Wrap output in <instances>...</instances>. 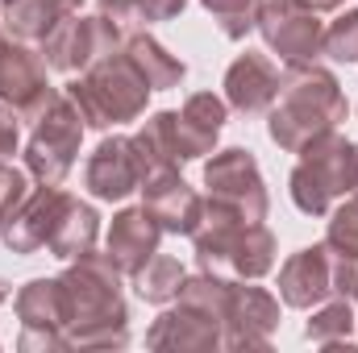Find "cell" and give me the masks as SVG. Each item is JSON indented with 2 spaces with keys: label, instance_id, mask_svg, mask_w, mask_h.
<instances>
[{
  "label": "cell",
  "instance_id": "3",
  "mask_svg": "<svg viewBox=\"0 0 358 353\" xmlns=\"http://www.w3.org/2000/svg\"><path fill=\"white\" fill-rule=\"evenodd\" d=\"M13 142H17V129H13V121L0 112V150H8Z\"/></svg>",
  "mask_w": 358,
  "mask_h": 353
},
{
  "label": "cell",
  "instance_id": "2",
  "mask_svg": "<svg viewBox=\"0 0 358 353\" xmlns=\"http://www.w3.org/2000/svg\"><path fill=\"white\" fill-rule=\"evenodd\" d=\"M329 50H334V59H358V13L350 17V29L342 25V29L329 38Z\"/></svg>",
  "mask_w": 358,
  "mask_h": 353
},
{
  "label": "cell",
  "instance_id": "1",
  "mask_svg": "<svg viewBox=\"0 0 358 353\" xmlns=\"http://www.w3.org/2000/svg\"><path fill=\"white\" fill-rule=\"evenodd\" d=\"M92 187H96V195H125L134 187V163H129L125 142L100 146V154L92 163Z\"/></svg>",
  "mask_w": 358,
  "mask_h": 353
}]
</instances>
